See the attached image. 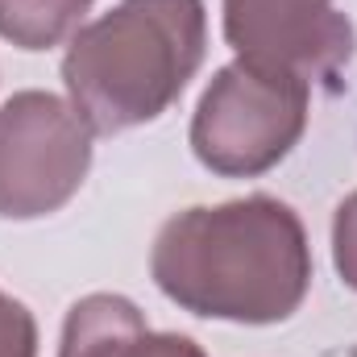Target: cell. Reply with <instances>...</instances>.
I'll use <instances>...</instances> for the list:
<instances>
[{
  "label": "cell",
  "instance_id": "obj_1",
  "mask_svg": "<svg viewBox=\"0 0 357 357\" xmlns=\"http://www.w3.org/2000/svg\"><path fill=\"white\" fill-rule=\"evenodd\" d=\"M158 291L199 320L282 324L312 287V245L299 212L274 195L175 212L150 250Z\"/></svg>",
  "mask_w": 357,
  "mask_h": 357
},
{
  "label": "cell",
  "instance_id": "obj_7",
  "mask_svg": "<svg viewBox=\"0 0 357 357\" xmlns=\"http://www.w3.org/2000/svg\"><path fill=\"white\" fill-rule=\"evenodd\" d=\"M96 0H0V38L17 50H54L84 29Z\"/></svg>",
  "mask_w": 357,
  "mask_h": 357
},
{
  "label": "cell",
  "instance_id": "obj_6",
  "mask_svg": "<svg viewBox=\"0 0 357 357\" xmlns=\"http://www.w3.org/2000/svg\"><path fill=\"white\" fill-rule=\"evenodd\" d=\"M146 337H150V324L133 299L96 291L71 303L63 320L59 357H137Z\"/></svg>",
  "mask_w": 357,
  "mask_h": 357
},
{
  "label": "cell",
  "instance_id": "obj_11",
  "mask_svg": "<svg viewBox=\"0 0 357 357\" xmlns=\"http://www.w3.org/2000/svg\"><path fill=\"white\" fill-rule=\"evenodd\" d=\"M349 357H357V349H354V354H349Z\"/></svg>",
  "mask_w": 357,
  "mask_h": 357
},
{
  "label": "cell",
  "instance_id": "obj_4",
  "mask_svg": "<svg viewBox=\"0 0 357 357\" xmlns=\"http://www.w3.org/2000/svg\"><path fill=\"white\" fill-rule=\"evenodd\" d=\"M91 125L71 100L17 91L0 104V216L42 220L67 208L91 171Z\"/></svg>",
  "mask_w": 357,
  "mask_h": 357
},
{
  "label": "cell",
  "instance_id": "obj_5",
  "mask_svg": "<svg viewBox=\"0 0 357 357\" xmlns=\"http://www.w3.org/2000/svg\"><path fill=\"white\" fill-rule=\"evenodd\" d=\"M237 59L299 79H333L354 59V25L337 0H225Z\"/></svg>",
  "mask_w": 357,
  "mask_h": 357
},
{
  "label": "cell",
  "instance_id": "obj_8",
  "mask_svg": "<svg viewBox=\"0 0 357 357\" xmlns=\"http://www.w3.org/2000/svg\"><path fill=\"white\" fill-rule=\"evenodd\" d=\"M0 357H38V320L8 291H0Z\"/></svg>",
  "mask_w": 357,
  "mask_h": 357
},
{
  "label": "cell",
  "instance_id": "obj_3",
  "mask_svg": "<svg viewBox=\"0 0 357 357\" xmlns=\"http://www.w3.org/2000/svg\"><path fill=\"white\" fill-rule=\"evenodd\" d=\"M312 84L287 71L233 59L204 88L191 116V154L220 178L274 171L307 129Z\"/></svg>",
  "mask_w": 357,
  "mask_h": 357
},
{
  "label": "cell",
  "instance_id": "obj_9",
  "mask_svg": "<svg viewBox=\"0 0 357 357\" xmlns=\"http://www.w3.org/2000/svg\"><path fill=\"white\" fill-rule=\"evenodd\" d=\"M333 266L357 291V191H349L333 216Z\"/></svg>",
  "mask_w": 357,
  "mask_h": 357
},
{
  "label": "cell",
  "instance_id": "obj_10",
  "mask_svg": "<svg viewBox=\"0 0 357 357\" xmlns=\"http://www.w3.org/2000/svg\"><path fill=\"white\" fill-rule=\"evenodd\" d=\"M137 357H208V354L183 333H150Z\"/></svg>",
  "mask_w": 357,
  "mask_h": 357
},
{
  "label": "cell",
  "instance_id": "obj_2",
  "mask_svg": "<svg viewBox=\"0 0 357 357\" xmlns=\"http://www.w3.org/2000/svg\"><path fill=\"white\" fill-rule=\"evenodd\" d=\"M208 54L204 0H121L84 25L63 54V88L91 133L158 121Z\"/></svg>",
  "mask_w": 357,
  "mask_h": 357
}]
</instances>
